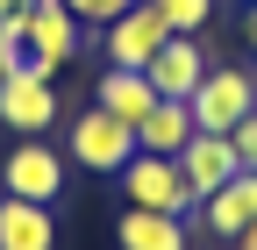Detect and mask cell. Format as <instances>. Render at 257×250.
<instances>
[{
  "mask_svg": "<svg viewBox=\"0 0 257 250\" xmlns=\"http://www.w3.org/2000/svg\"><path fill=\"white\" fill-rule=\"evenodd\" d=\"M121 200L128 207H150V214H186L193 222V186H186V172H179V158H150V150H136V158H128L121 172Z\"/></svg>",
  "mask_w": 257,
  "mask_h": 250,
  "instance_id": "6da1fadb",
  "label": "cell"
},
{
  "mask_svg": "<svg viewBox=\"0 0 257 250\" xmlns=\"http://www.w3.org/2000/svg\"><path fill=\"white\" fill-rule=\"evenodd\" d=\"M193 129L207 136H229L243 114H257V72H236V65H214L200 86H193Z\"/></svg>",
  "mask_w": 257,
  "mask_h": 250,
  "instance_id": "7a4b0ae2",
  "label": "cell"
},
{
  "mask_svg": "<svg viewBox=\"0 0 257 250\" xmlns=\"http://www.w3.org/2000/svg\"><path fill=\"white\" fill-rule=\"evenodd\" d=\"M0 121L15 136H50L57 121V86L43 65H22V72H0Z\"/></svg>",
  "mask_w": 257,
  "mask_h": 250,
  "instance_id": "3957f363",
  "label": "cell"
},
{
  "mask_svg": "<svg viewBox=\"0 0 257 250\" xmlns=\"http://www.w3.org/2000/svg\"><path fill=\"white\" fill-rule=\"evenodd\" d=\"M0 193L57 207V193H64V158H57L43 136H22V143L8 150V165H0Z\"/></svg>",
  "mask_w": 257,
  "mask_h": 250,
  "instance_id": "277c9868",
  "label": "cell"
},
{
  "mask_svg": "<svg viewBox=\"0 0 257 250\" xmlns=\"http://www.w3.org/2000/svg\"><path fill=\"white\" fill-rule=\"evenodd\" d=\"M165 15L150 8V0H136L128 15H114V22H100V50H107V65H121V72H143L157 50H165Z\"/></svg>",
  "mask_w": 257,
  "mask_h": 250,
  "instance_id": "5b68a950",
  "label": "cell"
},
{
  "mask_svg": "<svg viewBox=\"0 0 257 250\" xmlns=\"http://www.w3.org/2000/svg\"><path fill=\"white\" fill-rule=\"evenodd\" d=\"M128 158H136V129L114 121L107 107H86V114L72 121V165H86V172H121Z\"/></svg>",
  "mask_w": 257,
  "mask_h": 250,
  "instance_id": "8992f818",
  "label": "cell"
},
{
  "mask_svg": "<svg viewBox=\"0 0 257 250\" xmlns=\"http://www.w3.org/2000/svg\"><path fill=\"white\" fill-rule=\"evenodd\" d=\"M79 29H86V22L64 8V0H36V8H29V65H43V72L57 79V72L79 57Z\"/></svg>",
  "mask_w": 257,
  "mask_h": 250,
  "instance_id": "52a82bcc",
  "label": "cell"
},
{
  "mask_svg": "<svg viewBox=\"0 0 257 250\" xmlns=\"http://www.w3.org/2000/svg\"><path fill=\"white\" fill-rule=\"evenodd\" d=\"M143 72H150V86H157V100H193V86L214 72V57H207L200 36H165V50H157Z\"/></svg>",
  "mask_w": 257,
  "mask_h": 250,
  "instance_id": "ba28073f",
  "label": "cell"
},
{
  "mask_svg": "<svg viewBox=\"0 0 257 250\" xmlns=\"http://www.w3.org/2000/svg\"><path fill=\"white\" fill-rule=\"evenodd\" d=\"M193 222H200L207 236H229V243H236V236L257 222V172H236L229 186H214V193L193 207Z\"/></svg>",
  "mask_w": 257,
  "mask_h": 250,
  "instance_id": "9c48e42d",
  "label": "cell"
},
{
  "mask_svg": "<svg viewBox=\"0 0 257 250\" xmlns=\"http://www.w3.org/2000/svg\"><path fill=\"white\" fill-rule=\"evenodd\" d=\"M179 172H186V186H193V200H207L214 186H229V179L243 172V158H236V143H229V136L193 129V143L179 150Z\"/></svg>",
  "mask_w": 257,
  "mask_h": 250,
  "instance_id": "30bf717a",
  "label": "cell"
},
{
  "mask_svg": "<svg viewBox=\"0 0 257 250\" xmlns=\"http://www.w3.org/2000/svg\"><path fill=\"white\" fill-rule=\"evenodd\" d=\"M0 250H57V222L43 200L0 193Z\"/></svg>",
  "mask_w": 257,
  "mask_h": 250,
  "instance_id": "8fae6325",
  "label": "cell"
},
{
  "mask_svg": "<svg viewBox=\"0 0 257 250\" xmlns=\"http://www.w3.org/2000/svg\"><path fill=\"white\" fill-rule=\"evenodd\" d=\"M93 107H107L114 121H128V129H136V121L157 107V86H150V72H121V65H107L100 86H93Z\"/></svg>",
  "mask_w": 257,
  "mask_h": 250,
  "instance_id": "7c38bea8",
  "label": "cell"
},
{
  "mask_svg": "<svg viewBox=\"0 0 257 250\" xmlns=\"http://www.w3.org/2000/svg\"><path fill=\"white\" fill-rule=\"evenodd\" d=\"M186 143H193V107L186 100H157L136 121V150H150V158H179Z\"/></svg>",
  "mask_w": 257,
  "mask_h": 250,
  "instance_id": "4fadbf2b",
  "label": "cell"
},
{
  "mask_svg": "<svg viewBox=\"0 0 257 250\" xmlns=\"http://www.w3.org/2000/svg\"><path fill=\"white\" fill-rule=\"evenodd\" d=\"M121 250H186V214H150V207H128L114 222Z\"/></svg>",
  "mask_w": 257,
  "mask_h": 250,
  "instance_id": "5bb4252c",
  "label": "cell"
},
{
  "mask_svg": "<svg viewBox=\"0 0 257 250\" xmlns=\"http://www.w3.org/2000/svg\"><path fill=\"white\" fill-rule=\"evenodd\" d=\"M157 15H165V29L172 36H200V29L214 22V0H150Z\"/></svg>",
  "mask_w": 257,
  "mask_h": 250,
  "instance_id": "9a60e30c",
  "label": "cell"
},
{
  "mask_svg": "<svg viewBox=\"0 0 257 250\" xmlns=\"http://www.w3.org/2000/svg\"><path fill=\"white\" fill-rule=\"evenodd\" d=\"M64 8H72L79 22H114V15H128V8H136V0H64Z\"/></svg>",
  "mask_w": 257,
  "mask_h": 250,
  "instance_id": "2e32d148",
  "label": "cell"
},
{
  "mask_svg": "<svg viewBox=\"0 0 257 250\" xmlns=\"http://www.w3.org/2000/svg\"><path fill=\"white\" fill-rule=\"evenodd\" d=\"M229 143H236L243 172H257V114H243V121H236V129H229Z\"/></svg>",
  "mask_w": 257,
  "mask_h": 250,
  "instance_id": "e0dca14e",
  "label": "cell"
},
{
  "mask_svg": "<svg viewBox=\"0 0 257 250\" xmlns=\"http://www.w3.org/2000/svg\"><path fill=\"white\" fill-rule=\"evenodd\" d=\"M29 8H36V0H0V22H8V15H29Z\"/></svg>",
  "mask_w": 257,
  "mask_h": 250,
  "instance_id": "ac0fdd59",
  "label": "cell"
},
{
  "mask_svg": "<svg viewBox=\"0 0 257 250\" xmlns=\"http://www.w3.org/2000/svg\"><path fill=\"white\" fill-rule=\"evenodd\" d=\"M236 250H257V222H250V229H243V236H236Z\"/></svg>",
  "mask_w": 257,
  "mask_h": 250,
  "instance_id": "d6986e66",
  "label": "cell"
},
{
  "mask_svg": "<svg viewBox=\"0 0 257 250\" xmlns=\"http://www.w3.org/2000/svg\"><path fill=\"white\" fill-rule=\"evenodd\" d=\"M243 36H250V43H257V8H250V15H243Z\"/></svg>",
  "mask_w": 257,
  "mask_h": 250,
  "instance_id": "ffe728a7",
  "label": "cell"
},
{
  "mask_svg": "<svg viewBox=\"0 0 257 250\" xmlns=\"http://www.w3.org/2000/svg\"><path fill=\"white\" fill-rule=\"evenodd\" d=\"M250 8H257V0H250Z\"/></svg>",
  "mask_w": 257,
  "mask_h": 250,
  "instance_id": "44dd1931",
  "label": "cell"
}]
</instances>
